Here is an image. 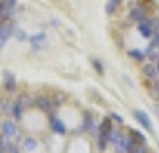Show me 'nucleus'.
<instances>
[{
	"mask_svg": "<svg viewBox=\"0 0 159 153\" xmlns=\"http://www.w3.org/2000/svg\"><path fill=\"white\" fill-rule=\"evenodd\" d=\"M7 15V11H6V7H4V2L0 0V16H6Z\"/></svg>",
	"mask_w": 159,
	"mask_h": 153,
	"instance_id": "nucleus-27",
	"label": "nucleus"
},
{
	"mask_svg": "<svg viewBox=\"0 0 159 153\" xmlns=\"http://www.w3.org/2000/svg\"><path fill=\"white\" fill-rule=\"evenodd\" d=\"M4 2V7H6V11L9 13L11 9H15V6H16V0H2Z\"/></svg>",
	"mask_w": 159,
	"mask_h": 153,
	"instance_id": "nucleus-23",
	"label": "nucleus"
},
{
	"mask_svg": "<svg viewBox=\"0 0 159 153\" xmlns=\"http://www.w3.org/2000/svg\"><path fill=\"white\" fill-rule=\"evenodd\" d=\"M121 6H123V0H107L105 13L109 16H114V15H118V11L121 9Z\"/></svg>",
	"mask_w": 159,
	"mask_h": 153,
	"instance_id": "nucleus-6",
	"label": "nucleus"
},
{
	"mask_svg": "<svg viewBox=\"0 0 159 153\" xmlns=\"http://www.w3.org/2000/svg\"><path fill=\"white\" fill-rule=\"evenodd\" d=\"M92 115L90 113H85V119H83V130H89L90 132V128H92Z\"/></svg>",
	"mask_w": 159,
	"mask_h": 153,
	"instance_id": "nucleus-19",
	"label": "nucleus"
},
{
	"mask_svg": "<svg viewBox=\"0 0 159 153\" xmlns=\"http://www.w3.org/2000/svg\"><path fill=\"white\" fill-rule=\"evenodd\" d=\"M90 63H92L94 70L98 72L99 76H103V74H105V69H103V63H101L99 60H96V58H92V60H90Z\"/></svg>",
	"mask_w": 159,
	"mask_h": 153,
	"instance_id": "nucleus-16",
	"label": "nucleus"
},
{
	"mask_svg": "<svg viewBox=\"0 0 159 153\" xmlns=\"http://www.w3.org/2000/svg\"><path fill=\"white\" fill-rule=\"evenodd\" d=\"M112 128H114V121L110 119V115H109V117H103L101 122H99V132L98 133H103V135H107V137H109L110 132H112Z\"/></svg>",
	"mask_w": 159,
	"mask_h": 153,
	"instance_id": "nucleus-7",
	"label": "nucleus"
},
{
	"mask_svg": "<svg viewBox=\"0 0 159 153\" xmlns=\"http://www.w3.org/2000/svg\"><path fill=\"white\" fill-rule=\"evenodd\" d=\"M18 104L25 110V108H29L31 106V99L27 97V96H20V99H18Z\"/></svg>",
	"mask_w": 159,
	"mask_h": 153,
	"instance_id": "nucleus-21",
	"label": "nucleus"
},
{
	"mask_svg": "<svg viewBox=\"0 0 159 153\" xmlns=\"http://www.w3.org/2000/svg\"><path fill=\"white\" fill-rule=\"evenodd\" d=\"M148 153H150V151H148Z\"/></svg>",
	"mask_w": 159,
	"mask_h": 153,
	"instance_id": "nucleus-31",
	"label": "nucleus"
},
{
	"mask_svg": "<svg viewBox=\"0 0 159 153\" xmlns=\"http://www.w3.org/2000/svg\"><path fill=\"white\" fill-rule=\"evenodd\" d=\"M11 34H13V25H9V23L0 25V47L6 43V40L9 38Z\"/></svg>",
	"mask_w": 159,
	"mask_h": 153,
	"instance_id": "nucleus-12",
	"label": "nucleus"
},
{
	"mask_svg": "<svg viewBox=\"0 0 159 153\" xmlns=\"http://www.w3.org/2000/svg\"><path fill=\"white\" fill-rule=\"evenodd\" d=\"M51 126H52V130H54L56 133H60V135H63V133L67 132V128H65V124H63V122L60 121L58 117H54V115L51 117Z\"/></svg>",
	"mask_w": 159,
	"mask_h": 153,
	"instance_id": "nucleus-13",
	"label": "nucleus"
},
{
	"mask_svg": "<svg viewBox=\"0 0 159 153\" xmlns=\"http://www.w3.org/2000/svg\"><path fill=\"white\" fill-rule=\"evenodd\" d=\"M36 139H33V137H27V139H25V141H24V148H25V150H34V148H36Z\"/></svg>",
	"mask_w": 159,
	"mask_h": 153,
	"instance_id": "nucleus-18",
	"label": "nucleus"
},
{
	"mask_svg": "<svg viewBox=\"0 0 159 153\" xmlns=\"http://www.w3.org/2000/svg\"><path fill=\"white\" fill-rule=\"evenodd\" d=\"M2 106H4V112L6 113H11L13 112V104H11V101H7V99H2Z\"/></svg>",
	"mask_w": 159,
	"mask_h": 153,
	"instance_id": "nucleus-24",
	"label": "nucleus"
},
{
	"mask_svg": "<svg viewBox=\"0 0 159 153\" xmlns=\"http://www.w3.org/2000/svg\"><path fill=\"white\" fill-rule=\"evenodd\" d=\"M31 41L34 43V49H38L40 41H45V34H43V32H42V34H36V36H33V38H31Z\"/></svg>",
	"mask_w": 159,
	"mask_h": 153,
	"instance_id": "nucleus-22",
	"label": "nucleus"
},
{
	"mask_svg": "<svg viewBox=\"0 0 159 153\" xmlns=\"http://www.w3.org/2000/svg\"><path fill=\"white\" fill-rule=\"evenodd\" d=\"M156 67H157V70H159V58H157V61H156Z\"/></svg>",
	"mask_w": 159,
	"mask_h": 153,
	"instance_id": "nucleus-29",
	"label": "nucleus"
},
{
	"mask_svg": "<svg viewBox=\"0 0 159 153\" xmlns=\"http://www.w3.org/2000/svg\"><path fill=\"white\" fill-rule=\"evenodd\" d=\"M145 54H147V60L148 61H157V58H159V49L152 43V41H148V45H147V51H145Z\"/></svg>",
	"mask_w": 159,
	"mask_h": 153,
	"instance_id": "nucleus-10",
	"label": "nucleus"
},
{
	"mask_svg": "<svg viewBox=\"0 0 159 153\" xmlns=\"http://www.w3.org/2000/svg\"><path fill=\"white\" fill-rule=\"evenodd\" d=\"M96 137H98V148L101 150V151H105V150H107V146H109V137H107V135H103V133H98Z\"/></svg>",
	"mask_w": 159,
	"mask_h": 153,
	"instance_id": "nucleus-15",
	"label": "nucleus"
},
{
	"mask_svg": "<svg viewBox=\"0 0 159 153\" xmlns=\"http://www.w3.org/2000/svg\"><path fill=\"white\" fill-rule=\"evenodd\" d=\"M141 76L145 78V81H157L159 79V70L157 67H156V63L154 61H145V63H141Z\"/></svg>",
	"mask_w": 159,
	"mask_h": 153,
	"instance_id": "nucleus-1",
	"label": "nucleus"
},
{
	"mask_svg": "<svg viewBox=\"0 0 159 153\" xmlns=\"http://www.w3.org/2000/svg\"><path fill=\"white\" fill-rule=\"evenodd\" d=\"M110 119H112V121L114 122H118V124H123V117H121V115H119V113H110Z\"/></svg>",
	"mask_w": 159,
	"mask_h": 153,
	"instance_id": "nucleus-25",
	"label": "nucleus"
},
{
	"mask_svg": "<svg viewBox=\"0 0 159 153\" xmlns=\"http://www.w3.org/2000/svg\"><path fill=\"white\" fill-rule=\"evenodd\" d=\"M22 112H24V108L20 106L18 103H15L13 104V115H15V119H22Z\"/></svg>",
	"mask_w": 159,
	"mask_h": 153,
	"instance_id": "nucleus-20",
	"label": "nucleus"
},
{
	"mask_svg": "<svg viewBox=\"0 0 159 153\" xmlns=\"http://www.w3.org/2000/svg\"><path fill=\"white\" fill-rule=\"evenodd\" d=\"M2 128H4V135H6L7 139L15 141V139L18 137V128H16V126H15L11 121H6L4 124H2Z\"/></svg>",
	"mask_w": 159,
	"mask_h": 153,
	"instance_id": "nucleus-5",
	"label": "nucleus"
},
{
	"mask_svg": "<svg viewBox=\"0 0 159 153\" xmlns=\"http://www.w3.org/2000/svg\"><path fill=\"white\" fill-rule=\"evenodd\" d=\"M129 133H130V137L136 141V144L138 146H147V135L143 132H139V130H136V128H129Z\"/></svg>",
	"mask_w": 159,
	"mask_h": 153,
	"instance_id": "nucleus-8",
	"label": "nucleus"
},
{
	"mask_svg": "<svg viewBox=\"0 0 159 153\" xmlns=\"http://www.w3.org/2000/svg\"><path fill=\"white\" fill-rule=\"evenodd\" d=\"M150 15H148V11L145 9L143 6H139L138 2L134 4V6H130L129 7V20L130 22H141V20H145V18H148Z\"/></svg>",
	"mask_w": 159,
	"mask_h": 153,
	"instance_id": "nucleus-3",
	"label": "nucleus"
},
{
	"mask_svg": "<svg viewBox=\"0 0 159 153\" xmlns=\"http://www.w3.org/2000/svg\"><path fill=\"white\" fill-rule=\"evenodd\" d=\"M136 2L148 11V15H154V11L157 9V6H156V2H154V0H136Z\"/></svg>",
	"mask_w": 159,
	"mask_h": 153,
	"instance_id": "nucleus-14",
	"label": "nucleus"
},
{
	"mask_svg": "<svg viewBox=\"0 0 159 153\" xmlns=\"http://www.w3.org/2000/svg\"><path fill=\"white\" fill-rule=\"evenodd\" d=\"M132 115H134V119L141 124V128H145L148 133L156 132V130H154V122H152V119H150V115L147 112H143V110H134Z\"/></svg>",
	"mask_w": 159,
	"mask_h": 153,
	"instance_id": "nucleus-2",
	"label": "nucleus"
},
{
	"mask_svg": "<svg viewBox=\"0 0 159 153\" xmlns=\"http://www.w3.org/2000/svg\"><path fill=\"white\" fill-rule=\"evenodd\" d=\"M138 32L143 36V38H147V40H150V38L156 34V31H154V27H152V22H150V16L145 18V20L138 22Z\"/></svg>",
	"mask_w": 159,
	"mask_h": 153,
	"instance_id": "nucleus-4",
	"label": "nucleus"
},
{
	"mask_svg": "<svg viewBox=\"0 0 159 153\" xmlns=\"http://www.w3.org/2000/svg\"><path fill=\"white\" fill-rule=\"evenodd\" d=\"M0 128H2V124H0Z\"/></svg>",
	"mask_w": 159,
	"mask_h": 153,
	"instance_id": "nucleus-30",
	"label": "nucleus"
},
{
	"mask_svg": "<svg viewBox=\"0 0 159 153\" xmlns=\"http://www.w3.org/2000/svg\"><path fill=\"white\" fill-rule=\"evenodd\" d=\"M34 104L38 106L40 110H43V112H52V106H54L49 97H36L34 99Z\"/></svg>",
	"mask_w": 159,
	"mask_h": 153,
	"instance_id": "nucleus-9",
	"label": "nucleus"
},
{
	"mask_svg": "<svg viewBox=\"0 0 159 153\" xmlns=\"http://www.w3.org/2000/svg\"><path fill=\"white\" fill-rule=\"evenodd\" d=\"M134 153H148V146H138Z\"/></svg>",
	"mask_w": 159,
	"mask_h": 153,
	"instance_id": "nucleus-26",
	"label": "nucleus"
},
{
	"mask_svg": "<svg viewBox=\"0 0 159 153\" xmlns=\"http://www.w3.org/2000/svg\"><path fill=\"white\" fill-rule=\"evenodd\" d=\"M0 153H6V148L2 146V142H0Z\"/></svg>",
	"mask_w": 159,
	"mask_h": 153,
	"instance_id": "nucleus-28",
	"label": "nucleus"
},
{
	"mask_svg": "<svg viewBox=\"0 0 159 153\" xmlns=\"http://www.w3.org/2000/svg\"><path fill=\"white\" fill-rule=\"evenodd\" d=\"M6 90H7V92L15 90V78L11 76L9 72H6Z\"/></svg>",
	"mask_w": 159,
	"mask_h": 153,
	"instance_id": "nucleus-17",
	"label": "nucleus"
},
{
	"mask_svg": "<svg viewBox=\"0 0 159 153\" xmlns=\"http://www.w3.org/2000/svg\"><path fill=\"white\" fill-rule=\"evenodd\" d=\"M127 54H129L130 60L138 61V63H145V61H147V54H145V51H139V49H130Z\"/></svg>",
	"mask_w": 159,
	"mask_h": 153,
	"instance_id": "nucleus-11",
	"label": "nucleus"
}]
</instances>
